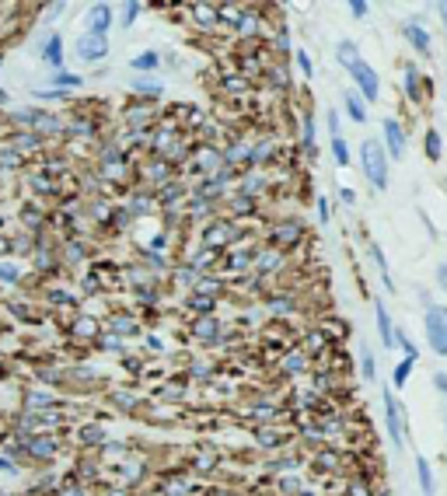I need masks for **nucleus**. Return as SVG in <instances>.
Segmentation results:
<instances>
[{"instance_id":"1","label":"nucleus","mask_w":447,"mask_h":496,"mask_svg":"<svg viewBox=\"0 0 447 496\" xmlns=\"http://www.w3.org/2000/svg\"><path fill=\"white\" fill-rule=\"evenodd\" d=\"M388 168H391V161H388L381 140H363V147H360V172H363V179H367V186L374 193L388 189Z\"/></svg>"},{"instance_id":"2","label":"nucleus","mask_w":447,"mask_h":496,"mask_svg":"<svg viewBox=\"0 0 447 496\" xmlns=\"http://www.w3.org/2000/svg\"><path fill=\"white\" fill-rule=\"evenodd\" d=\"M423 332H427L430 353L447 357V304H430L423 311Z\"/></svg>"},{"instance_id":"3","label":"nucleus","mask_w":447,"mask_h":496,"mask_svg":"<svg viewBox=\"0 0 447 496\" xmlns=\"http://www.w3.org/2000/svg\"><path fill=\"white\" fill-rule=\"evenodd\" d=\"M381 405H384V430H388V440L395 444V451H402L405 447V409H402V402L395 398L391 388H384L381 392Z\"/></svg>"},{"instance_id":"4","label":"nucleus","mask_w":447,"mask_h":496,"mask_svg":"<svg viewBox=\"0 0 447 496\" xmlns=\"http://www.w3.org/2000/svg\"><path fill=\"white\" fill-rule=\"evenodd\" d=\"M381 147L388 154V161H402L405 151H409V136H405V126L391 115L381 119Z\"/></svg>"},{"instance_id":"5","label":"nucleus","mask_w":447,"mask_h":496,"mask_svg":"<svg viewBox=\"0 0 447 496\" xmlns=\"http://www.w3.org/2000/svg\"><path fill=\"white\" fill-rule=\"evenodd\" d=\"M350 77H353V84H357L353 91H357L360 98H363V105H367V108H370L374 101L381 98V77H377V70H374V67H370L367 60H360L357 67L350 70Z\"/></svg>"},{"instance_id":"6","label":"nucleus","mask_w":447,"mask_h":496,"mask_svg":"<svg viewBox=\"0 0 447 496\" xmlns=\"http://www.w3.org/2000/svg\"><path fill=\"white\" fill-rule=\"evenodd\" d=\"M304 241V220H297V217H287V220H279L276 224V231L269 234V245L272 248H290V245H301Z\"/></svg>"},{"instance_id":"7","label":"nucleus","mask_w":447,"mask_h":496,"mask_svg":"<svg viewBox=\"0 0 447 496\" xmlns=\"http://www.w3.org/2000/svg\"><path fill=\"white\" fill-rule=\"evenodd\" d=\"M238 238H245V231H238L231 220H213V224L203 231V245H206V248H224V245H231V241H238Z\"/></svg>"},{"instance_id":"8","label":"nucleus","mask_w":447,"mask_h":496,"mask_svg":"<svg viewBox=\"0 0 447 496\" xmlns=\"http://www.w3.org/2000/svg\"><path fill=\"white\" fill-rule=\"evenodd\" d=\"M402 35H405V42H409V46H413V49H416L423 60L430 56V46H434V42H430V32L420 25V18H405V25H402Z\"/></svg>"},{"instance_id":"9","label":"nucleus","mask_w":447,"mask_h":496,"mask_svg":"<svg viewBox=\"0 0 447 496\" xmlns=\"http://www.w3.org/2000/svg\"><path fill=\"white\" fill-rule=\"evenodd\" d=\"M374 322H377V336H381V346L384 350H395V322L384 307V300L374 298Z\"/></svg>"},{"instance_id":"10","label":"nucleus","mask_w":447,"mask_h":496,"mask_svg":"<svg viewBox=\"0 0 447 496\" xmlns=\"http://www.w3.org/2000/svg\"><path fill=\"white\" fill-rule=\"evenodd\" d=\"M279 266H287V255L279 248H272V245H266L263 252H256V259H252V273H259V276L276 273Z\"/></svg>"},{"instance_id":"11","label":"nucleus","mask_w":447,"mask_h":496,"mask_svg":"<svg viewBox=\"0 0 447 496\" xmlns=\"http://www.w3.org/2000/svg\"><path fill=\"white\" fill-rule=\"evenodd\" d=\"M367 255L374 259V266H377V276H381L384 291H395V276H391V269H388V259H384V252H381V245H377L374 238H367Z\"/></svg>"},{"instance_id":"12","label":"nucleus","mask_w":447,"mask_h":496,"mask_svg":"<svg viewBox=\"0 0 447 496\" xmlns=\"http://www.w3.org/2000/svg\"><path fill=\"white\" fill-rule=\"evenodd\" d=\"M416 483H420V493L423 496H437V476H434V465L420 454L416 458Z\"/></svg>"},{"instance_id":"13","label":"nucleus","mask_w":447,"mask_h":496,"mask_svg":"<svg viewBox=\"0 0 447 496\" xmlns=\"http://www.w3.org/2000/svg\"><path fill=\"white\" fill-rule=\"evenodd\" d=\"M423 154H427V161H434V165L444 158V136H441L437 126H427V129H423Z\"/></svg>"},{"instance_id":"14","label":"nucleus","mask_w":447,"mask_h":496,"mask_svg":"<svg viewBox=\"0 0 447 496\" xmlns=\"http://www.w3.org/2000/svg\"><path fill=\"white\" fill-rule=\"evenodd\" d=\"M405 98L409 105H423V74L413 63H405Z\"/></svg>"},{"instance_id":"15","label":"nucleus","mask_w":447,"mask_h":496,"mask_svg":"<svg viewBox=\"0 0 447 496\" xmlns=\"http://www.w3.org/2000/svg\"><path fill=\"white\" fill-rule=\"evenodd\" d=\"M336 60H339L343 70H353L360 60H363V56H360V46L353 42V39H343V42L336 46Z\"/></svg>"},{"instance_id":"16","label":"nucleus","mask_w":447,"mask_h":496,"mask_svg":"<svg viewBox=\"0 0 447 496\" xmlns=\"http://www.w3.org/2000/svg\"><path fill=\"white\" fill-rule=\"evenodd\" d=\"M343 108H346V115H350L357 126H363V122H367V115H370V108L363 105V98H360L357 91H346V95H343Z\"/></svg>"},{"instance_id":"17","label":"nucleus","mask_w":447,"mask_h":496,"mask_svg":"<svg viewBox=\"0 0 447 496\" xmlns=\"http://www.w3.org/2000/svg\"><path fill=\"white\" fill-rule=\"evenodd\" d=\"M108 25H112V7L108 4H94L91 7V35H101L105 39Z\"/></svg>"},{"instance_id":"18","label":"nucleus","mask_w":447,"mask_h":496,"mask_svg":"<svg viewBox=\"0 0 447 496\" xmlns=\"http://www.w3.org/2000/svg\"><path fill=\"white\" fill-rule=\"evenodd\" d=\"M108 53V42L101 39V35H84L81 39V56L84 60H98V56H105Z\"/></svg>"},{"instance_id":"19","label":"nucleus","mask_w":447,"mask_h":496,"mask_svg":"<svg viewBox=\"0 0 447 496\" xmlns=\"http://www.w3.org/2000/svg\"><path fill=\"white\" fill-rule=\"evenodd\" d=\"M266 189V172H248L245 179H241V196H259Z\"/></svg>"},{"instance_id":"20","label":"nucleus","mask_w":447,"mask_h":496,"mask_svg":"<svg viewBox=\"0 0 447 496\" xmlns=\"http://www.w3.org/2000/svg\"><path fill=\"white\" fill-rule=\"evenodd\" d=\"M360 374H363V381L370 385V381H377V357H374V350L367 346V350H360Z\"/></svg>"},{"instance_id":"21","label":"nucleus","mask_w":447,"mask_h":496,"mask_svg":"<svg viewBox=\"0 0 447 496\" xmlns=\"http://www.w3.org/2000/svg\"><path fill=\"white\" fill-rule=\"evenodd\" d=\"M413 367H416V360H398L395 364V371H391V381H395V392H402L405 385H409V378H413Z\"/></svg>"},{"instance_id":"22","label":"nucleus","mask_w":447,"mask_h":496,"mask_svg":"<svg viewBox=\"0 0 447 496\" xmlns=\"http://www.w3.org/2000/svg\"><path fill=\"white\" fill-rule=\"evenodd\" d=\"M332 161L339 165V168H350V144H346V136H332Z\"/></svg>"},{"instance_id":"23","label":"nucleus","mask_w":447,"mask_h":496,"mask_svg":"<svg viewBox=\"0 0 447 496\" xmlns=\"http://www.w3.org/2000/svg\"><path fill=\"white\" fill-rule=\"evenodd\" d=\"M294 60H297V70H301V77H304V81H311V77H315V60H311V53L297 46Z\"/></svg>"},{"instance_id":"24","label":"nucleus","mask_w":447,"mask_h":496,"mask_svg":"<svg viewBox=\"0 0 447 496\" xmlns=\"http://www.w3.org/2000/svg\"><path fill=\"white\" fill-rule=\"evenodd\" d=\"M395 346H402L405 360H420V350H416V343L405 336V329H395Z\"/></svg>"},{"instance_id":"25","label":"nucleus","mask_w":447,"mask_h":496,"mask_svg":"<svg viewBox=\"0 0 447 496\" xmlns=\"http://www.w3.org/2000/svg\"><path fill=\"white\" fill-rule=\"evenodd\" d=\"M196 336H199V339H206V343H213V339L220 336V329H217V322H213V318H199V322H196Z\"/></svg>"},{"instance_id":"26","label":"nucleus","mask_w":447,"mask_h":496,"mask_svg":"<svg viewBox=\"0 0 447 496\" xmlns=\"http://www.w3.org/2000/svg\"><path fill=\"white\" fill-rule=\"evenodd\" d=\"M315 462H318V469H322V472H336L343 458H339L336 451H318V454H315Z\"/></svg>"},{"instance_id":"27","label":"nucleus","mask_w":447,"mask_h":496,"mask_svg":"<svg viewBox=\"0 0 447 496\" xmlns=\"http://www.w3.org/2000/svg\"><path fill=\"white\" fill-rule=\"evenodd\" d=\"M308 367V353H301V350H290V360L283 364V371L287 374H297V371H304Z\"/></svg>"},{"instance_id":"28","label":"nucleus","mask_w":447,"mask_h":496,"mask_svg":"<svg viewBox=\"0 0 447 496\" xmlns=\"http://www.w3.org/2000/svg\"><path fill=\"white\" fill-rule=\"evenodd\" d=\"M158 63H161L158 53H144V56L133 60V70H158Z\"/></svg>"},{"instance_id":"29","label":"nucleus","mask_w":447,"mask_h":496,"mask_svg":"<svg viewBox=\"0 0 447 496\" xmlns=\"http://www.w3.org/2000/svg\"><path fill=\"white\" fill-rule=\"evenodd\" d=\"M53 67H60V60H63V49H60V39H49V46H46V53H42Z\"/></svg>"},{"instance_id":"30","label":"nucleus","mask_w":447,"mask_h":496,"mask_svg":"<svg viewBox=\"0 0 447 496\" xmlns=\"http://www.w3.org/2000/svg\"><path fill=\"white\" fill-rule=\"evenodd\" d=\"M350 14H353L357 21H367V14H370V4H367V0H350Z\"/></svg>"},{"instance_id":"31","label":"nucleus","mask_w":447,"mask_h":496,"mask_svg":"<svg viewBox=\"0 0 447 496\" xmlns=\"http://www.w3.org/2000/svg\"><path fill=\"white\" fill-rule=\"evenodd\" d=\"M329 220H332V203H329V199L322 196V199H318V224L325 227Z\"/></svg>"},{"instance_id":"32","label":"nucleus","mask_w":447,"mask_h":496,"mask_svg":"<svg viewBox=\"0 0 447 496\" xmlns=\"http://www.w3.org/2000/svg\"><path fill=\"white\" fill-rule=\"evenodd\" d=\"M325 126H329V133H332V136H343V133H339V112H336V108H329V112H325Z\"/></svg>"},{"instance_id":"33","label":"nucleus","mask_w":447,"mask_h":496,"mask_svg":"<svg viewBox=\"0 0 447 496\" xmlns=\"http://www.w3.org/2000/svg\"><path fill=\"white\" fill-rule=\"evenodd\" d=\"M137 14H140V4H126V7H122V25L130 28V25L137 21Z\"/></svg>"},{"instance_id":"34","label":"nucleus","mask_w":447,"mask_h":496,"mask_svg":"<svg viewBox=\"0 0 447 496\" xmlns=\"http://www.w3.org/2000/svg\"><path fill=\"white\" fill-rule=\"evenodd\" d=\"M434 388L447 398V374H444V371H437V374H434Z\"/></svg>"},{"instance_id":"35","label":"nucleus","mask_w":447,"mask_h":496,"mask_svg":"<svg viewBox=\"0 0 447 496\" xmlns=\"http://www.w3.org/2000/svg\"><path fill=\"white\" fill-rule=\"evenodd\" d=\"M279 493L294 496V493H297V479H279Z\"/></svg>"},{"instance_id":"36","label":"nucleus","mask_w":447,"mask_h":496,"mask_svg":"<svg viewBox=\"0 0 447 496\" xmlns=\"http://www.w3.org/2000/svg\"><path fill=\"white\" fill-rule=\"evenodd\" d=\"M437 287L447 294V262H441V266H437Z\"/></svg>"},{"instance_id":"37","label":"nucleus","mask_w":447,"mask_h":496,"mask_svg":"<svg viewBox=\"0 0 447 496\" xmlns=\"http://www.w3.org/2000/svg\"><path fill=\"white\" fill-rule=\"evenodd\" d=\"M339 199H343L346 206H353V203H357V193H353V189H339Z\"/></svg>"},{"instance_id":"38","label":"nucleus","mask_w":447,"mask_h":496,"mask_svg":"<svg viewBox=\"0 0 447 496\" xmlns=\"http://www.w3.org/2000/svg\"><path fill=\"white\" fill-rule=\"evenodd\" d=\"M437 14H441V25H444V32H447V0L437 4Z\"/></svg>"},{"instance_id":"39","label":"nucleus","mask_w":447,"mask_h":496,"mask_svg":"<svg viewBox=\"0 0 447 496\" xmlns=\"http://www.w3.org/2000/svg\"><path fill=\"white\" fill-rule=\"evenodd\" d=\"M370 496H391V493H388V490L381 486V490H374V493H370Z\"/></svg>"},{"instance_id":"40","label":"nucleus","mask_w":447,"mask_h":496,"mask_svg":"<svg viewBox=\"0 0 447 496\" xmlns=\"http://www.w3.org/2000/svg\"><path fill=\"white\" fill-rule=\"evenodd\" d=\"M444 423H447V416H444Z\"/></svg>"}]
</instances>
